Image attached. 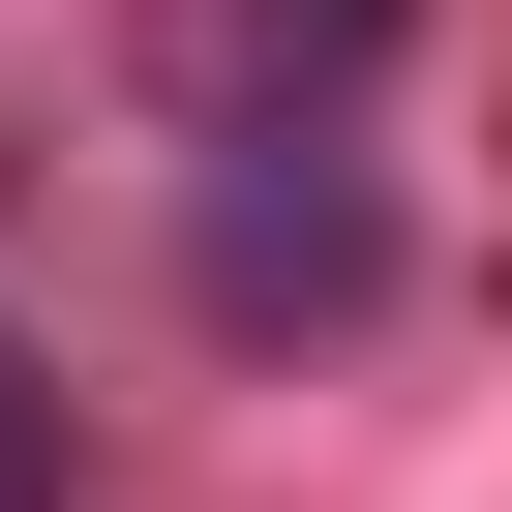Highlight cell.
Listing matches in <instances>:
<instances>
[{"label":"cell","instance_id":"obj_1","mask_svg":"<svg viewBox=\"0 0 512 512\" xmlns=\"http://www.w3.org/2000/svg\"><path fill=\"white\" fill-rule=\"evenodd\" d=\"M181 272H211V332H362V302H392V211L332 181V121H241Z\"/></svg>","mask_w":512,"mask_h":512},{"label":"cell","instance_id":"obj_3","mask_svg":"<svg viewBox=\"0 0 512 512\" xmlns=\"http://www.w3.org/2000/svg\"><path fill=\"white\" fill-rule=\"evenodd\" d=\"M61 452H91V422H61V362L0 332V512H61Z\"/></svg>","mask_w":512,"mask_h":512},{"label":"cell","instance_id":"obj_2","mask_svg":"<svg viewBox=\"0 0 512 512\" xmlns=\"http://www.w3.org/2000/svg\"><path fill=\"white\" fill-rule=\"evenodd\" d=\"M362 61H392V0H181V91L211 121H332Z\"/></svg>","mask_w":512,"mask_h":512}]
</instances>
